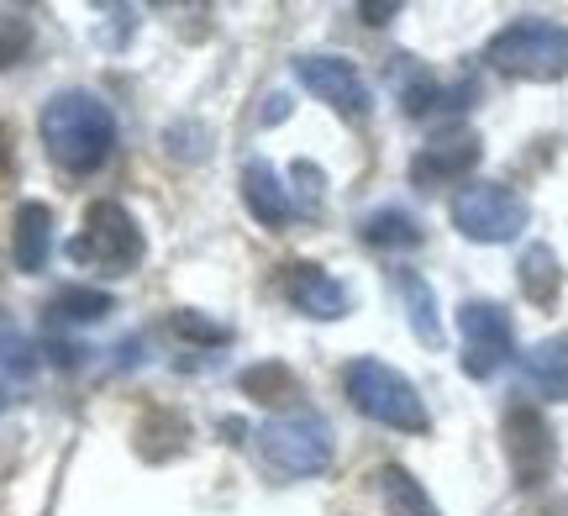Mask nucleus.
Returning a JSON list of instances; mask_svg holds the SVG:
<instances>
[{
    "label": "nucleus",
    "mask_w": 568,
    "mask_h": 516,
    "mask_svg": "<svg viewBox=\"0 0 568 516\" xmlns=\"http://www.w3.org/2000/svg\"><path fill=\"white\" fill-rule=\"evenodd\" d=\"M42 148L69 174H95L116 148V117L90 90H59L42 105Z\"/></svg>",
    "instance_id": "f257e3e1"
},
{
    "label": "nucleus",
    "mask_w": 568,
    "mask_h": 516,
    "mask_svg": "<svg viewBox=\"0 0 568 516\" xmlns=\"http://www.w3.org/2000/svg\"><path fill=\"white\" fill-rule=\"evenodd\" d=\"M485 63L510 80H564L568 74V27L548 17H521L500 27L485 48Z\"/></svg>",
    "instance_id": "f03ea898"
},
{
    "label": "nucleus",
    "mask_w": 568,
    "mask_h": 516,
    "mask_svg": "<svg viewBox=\"0 0 568 516\" xmlns=\"http://www.w3.org/2000/svg\"><path fill=\"white\" fill-rule=\"evenodd\" d=\"M343 391H347V401H353L368 422H379V427H395V433H426V427H432L416 385H410L400 370L379 364V358H353L343 370Z\"/></svg>",
    "instance_id": "7ed1b4c3"
},
{
    "label": "nucleus",
    "mask_w": 568,
    "mask_h": 516,
    "mask_svg": "<svg viewBox=\"0 0 568 516\" xmlns=\"http://www.w3.org/2000/svg\"><path fill=\"white\" fill-rule=\"evenodd\" d=\"M74 259L90 269H105V274H126V269L142 264V232L132 222V211L122 201H95L84 211V232L74 237Z\"/></svg>",
    "instance_id": "20e7f679"
},
{
    "label": "nucleus",
    "mask_w": 568,
    "mask_h": 516,
    "mask_svg": "<svg viewBox=\"0 0 568 516\" xmlns=\"http://www.w3.org/2000/svg\"><path fill=\"white\" fill-rule=\"evenodd\" d=\"M527 201L516 195L510 185H464L453 195V227L464 232L468 243H510L527 232Z\"/></svg>",
    "instance_id": "39448f33"
},
{
    "label": "nucleus",
    "mask_w": 568,
    "mask_h": 516,
    "mask_svg": "<svg viewBox=\"0 0 568 516\" xmlns=\"http://www.w3.org/2000/svg\"><path fill=\"white\" fill-rule=\"evenodd\" d=\"M258 448H264L268 469H280L290 479L322 475L326 464H332V427L311 412L280 416V422H268L264 433H258Z\"/></svg>",
    "instance_id": "423d86ee"
},
{
    "label": "nucleus",
    "mask_w": 568,
    "mask_h": 516,
    "mask_svg": "<svg viewBox=\"0 0 568 516\" xmlns=\"http://www.w3.org/2000/svg\"><path fill=\"white\" fill-rule=\"evenodd\" d=\"M458 353H464L468 380H489L506 370V358L516 353V332H510L506 306L495 301H464L458 306Z\"/></svg>",
    "instance_id": "0eeeda50"
},
{
    "label": "nucleus",
    "mask_w": 568,
    "mask_h": 516,
    "mask_svg": "<svg viewBox=\"0 0 568 516\" xmlns=\"http://www.w3.org/2000/svg\"><path fill=\"white\" fill-rule=\"evenodd\" d=\"M295 74L337 117H347V122H364L368 117V84L358 74V63H347L343 53H305V59H295Z\"/></svg>",
    "instance_id": "6e6552de"
},
{
    "label": "nucleus",
    "mask_w": 568,
    "mask_h": 516,
    "mask_svg": "<svg viewBox=\"0 0 568 516\" xmlns=\"http://www.w3.org/2000/svg\"><path fill=\"white\" fill-rule=\"evenodd\" d=\"M500 443H506V464L516 485H542L552 475V433L542 412H531V406H510L506 422H500Z\"/></svg>",
    "instance_id": "1a4fd4ad"
},
{
    "label": "nucleus",
    "mask_w": 568,
    "mask_h": 516,
    "mask_svg": "<svg viewBox=\"0 0 568 516\" xmlns=\"http://www.w3.org/2000/svg\"><path fill=\"white\" fill-rule=\"evenodd\" d=\"M479 164V138L474 132H443L410 159V185L416 190H443V185H458L468 169Z\"/></svg>",
    "instance_id": "9d476101"
},
{
    "label": "nucleus",
    "mask_w": 568,
    "mask_h": 516,
    "mask_svg": "<svg viewBox=\"0 0 568 516\" xmlns=\"http://www.w3.org/2000/svg\"><path fill=\"white\" fill-rule=\"evenodd\" d=\"M284 295H290V306L305 311V316H316V322H337V316L353 311V290L316 264L284 269Z\"/></svg>",
    "instance_id": "9b49d317"
},
{
    "label": "nucleus",
    "mask_w": 568,
    "mask_h": 516,
    "mask_svg": "<svg viewBox=\"0 0 568 516\" xmlns=\"http://www.w3.org/2000/svg\"><path fill=\"white\" fill-rule=\"evenodd\" d=\"M243 201L264 227H284V222L295 216V201H290V190H284L280 169L264 164V159H253V164L243 169Z\"/></svg>",
    "instance_id": "f8f14e48"
},
{
    "label": "nucleus",
    "mask_w": 568,
    "mask_h": 516,
    "mask_svg": "<svg viewBox=\"0 0 568 516\" xmlns=\"http://www.w3.org/2000/svg\"><path fill=\"white\" fill-rule=\"evenodd\" d=\"M521 374L542 401H568V332H552L542 343H531L527 358H521Z\"/></svg>",
    "instance_id": "ddd939ff"
},
{
    "label": "nucleus",
    "mask_w": 568,
    "mask_h": 516,
    "mask_svg": "<svg viewBox=\"0 0 568 516\" xmlns=\"http://www.w3.org/2000/svg\"><path fill=\"white\" fill-rule=\"evenodd\" d=\"M48 253H53V211L42 201H27L11 222V259L21 274H38L48 264Z\"/></svg>",
    "instance_id": "4468645a"
},
{
    "label": "nucleus",
    "mask_w": 568,
    "mask_h": 516,
    "mask_svg": "<svg viewBox=\"0 0 568 516\" xmlns=\"http://www.w3.org/2000/svg\"><path fill=\"white\" fill-rule=\"evenodd\" d=\"M395 290H400V301H406V316H410V332L422 337L426 348H437L443 343V311H437V295H432V285H426L422 274H400L395 280Z\"/></svg>",
    "instance_id": "2eb2a0df"
},
{
    "label": "nucleus",
    "mask_w": 568,
    "mask_h": 516,
    "mask_svg": "<svg viewBox=\"0 0 568 516\" xmlns=\"http://www.w3.org/2000/svg\"><path fill=\"white\" fill-rule=\"evenodd\" d=\"M521 290H527L531 306H552L558 301V290H564V264H558V253L548 243H531L521 253Z\"/></svg>",
    "instance_id": "dca6fc26"
},
{
    "label": "nucleus",
    "mask_w": 568,
    "mask_h": 516,
    "mask_svg": "<svg viewBox=\"0 0 568 516\" xmlns=\"http://www.w3.org/2000/svg\"><path fill=\"white\" fill-rule=\"evenodd\" d=\"M27 385H32V343L0 311V395H21Z\"/></svg>",
    "instance_id": "f3484780"
},
{
    "label": "nucleus",
    "mask_w": 568,
    "mask_h": 516,
    "mask_svg": "<svg viewBox=\"0 0 568 516\" xmlns=\"http://www.w3.org/2000/svg\"><path fill=\"white\" fill-rule=\"evenodd\" d=\"M364 243L368 249H416L422 243V227H416V216L400 206H385L374 211V216H364Z\"/></svg>",
    "instance_id": "a211bd4d"
},
{
    "label": "nucleus",
    "mask_w": 568,
    "mask_h": 516,
    "mask_svg": "<svg viewBox=\"0 0 568 516\" xmlns=\"http://www.w3.org/2000/svg\"><path fill=\"white\" fill-rule=\"evenodd\" d=\"M379 485H385V500H389V516H437V506H432V496H426L422 485H416V475H406V469H379Z\"/></svg>",
    "instance_id": "6ab92c4d"
},
{
    "label": "nucleus",
    "mask_w": 568,
    "mask_h": 516,
    "mask_svg": "<svg viewBox=\"0 0 568 516\" xmlns=\"http://www.w3.org/2000/svg\"><path fill=\"white\" fill-rule=\"evenodd\" d=\"M243 395L247 401H264V406H284L290 395H295V374L284 370L280 358L274 364H253V370H243Z\"/></svg>",
    "instance_id": "aec40b11"
},
{
    "label": "nucleus",
    "mask_w": 568,
    "mask_h": 516,
    "mask_svg": "<svg viewBox=\"0 0 568 516\" xmlns=\"http://www.w3.org/2000/svg\"><path fill=\"white\" fill-rule=\"evenodd\" d=\"M105 311H111V295H105V290L69 285V290H59V295H53L48 316H53V322H101Z\"/></svg>",
    "instance_id": "412c9836"
},
{
    "label": "nucleus",
    "mask_w": 568,
    "mask_h": 516,
    "mask_svg": "<svg viewBox=\"0 0 568 516\" xmlns=\"http://www.w3.org/2000/svg\"><path fill=\"white\" fill-rule=\"evenodd\" d=\"M395 90H400V105H406L410 117H422L426 105L437 101V80L416 59H395Z\"/></svg>",
    "instance_id": "4be33fe9"
},
{
    "label": "nucleus",
    "mask_w": 568,
    "mask_h": 516,
    "mask_svg": "<svg viewBox=\"0 0 568 516\" xmlns=\"http://www.w3.org/2000/svg\"><path fill=\"white\" fill-rule=\"evenodd\" d=\"M27 42H32V27L17 17H6L0 21V69H11V63L27 53Z\"/></svg>",
    "instance_id": "5701e85b"
},
{
    "label": "nucleus",
    "mask_w": 568,
    "mask_h": 516,
    "mask_svg": "<svg viewBox=\"0 0 568 516\" xmlns=\"http://www.w3.org/2000/svg\"><path fill=\"white\" fill-rule=\"evenodd\" d=\"M174 332H184V337H201V343H226V327H211V322H201L195 311H180V316H174Z\"/></svg>",
    "instance_id": "b1692460"
},
{
    "label": "nucleus",
    "mask_w": 568,
    "mask_h": 516,
    "mask_svg": "<svg viewBox=\"0 0 568 516\" xmlns=\"http://www.w3.org/2000/svg\"><path fill=\"white\" fill-rule=\"evenodd\" d=\"M290 117V101L284 95H268V111H264V122H284Z\"/></svg>",
    "instance_id": "393cba45"
},
{
    "label": "nucleus",
    "mask_w": 568,
    "mask_h": 516,
    "mask_svg": "<svg viewBox=\"0 0 568 516\" xmlns=\"http://www.w3.org/2000/svg\"><path fill=\"white\" fill-rule=\"evenodd\" d=\"M395 11H400V6H358V17H368L374 27H379V17H395Z\"/></svg>",
    "instance_id": "a878e982"
},
{
    "label": "nucleus",
    "mask_w": 568,
    "mask_h": 516,
    "mask_svg": "<svg viewBox=\"0 0 568 516\" xmlns=\"http://www.w3.org/2000/svg\"><path fill=\"white\" fill-rule=\"evenodd\" d=\"M0 174H11V138H6V127H0Z\"/></svg>",
    "instance_id": "bb28decb"
}]
</instances>
